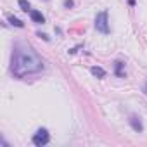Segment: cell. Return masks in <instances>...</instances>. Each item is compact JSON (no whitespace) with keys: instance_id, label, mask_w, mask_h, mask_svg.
<instances>
[{"instance_id":"6da1fadb","label":"cell","mask_w":147,"mask_h":147,"mask_svg":"<svg viewBox=\"0 0 147 147\" xmlns=\"http://www.w3.org/2000/svg\"><path fill=\"white\" fill-rule=\"evenodd\" d=\"M42 69H43V62L36 55V52H33L26 45H16L14 47L12 59H11V71L14 73V76L24 78V76L38 73Z\"/></svg>"},{"instance_id":"7a4b0ae2","label":"cell","mask_w":147,"mask_h":147,"mask_svg":"<svg viewBox=\"0 0 147 147\" xmlns=\"http://www.w3.org/2000/svg\"><path fill=\"white\" fill-rule=\"evenodd\" d=\"M95 30L107 35L109 33V21H107V11H102L95 16Z\"/></svg>"},{"instance_id":"3957f363","label":"cell","mask_w":147,"mask_h":147,"mask_svg":"<svg viewBox=\"0 0 147 147\" xmlns=\"http://www.w3.org/2000/svg\"><path fill=\"white\" fill-rule=\"evenodd\" d=\"M50 142V135H49V131L45 130V128H40L35 135H33V144L36 145V147H43V145H47Z\"/></svg>"},{"instance_id":"277c9868","label":"cell","mask_w":147,"mask_h":147,"mask_svg":"<svg viewBox=\"0 0 147 147\" xmlns=\"http://www.w3.org/2000/svg\"><path fill=\"white\" fill-rule=\"evenodd\" d=\"M128 121H130V125H131V128H133L135 131H138V133H140V131L144 130V125H142L140 118H137V116H130V119H128Z\"/></svg>"},{"instance_id":"5b68a950","label":"cell","mask_w":147,"mask_h":147,"mask_svg":"<svg viewBox=\"0 0 147 147\" xmlns=\"http://www.w3.org/2000/svg\"><path fill=\"white\" fill-rule=\"evenodd\" d=\"M30 18H31V21H33V23H36V24H43V23H45L43 14H42V12H38V11H30Z\"/></svg>"},{"instance_id":"8992f818","label":"cell","mask_w":147,"mask_h":147,"mask_svg":"<svg viewBox=\"0 0 147 147\" xmlns=\"http://www.w3.org/2000/svg\"><path fill=\"white\" fill-rule=\"evenodd\" d=\"M90 73H92L94 76H97V78H104L106 76V71L102 67H99V66H92L90 67Z\"/></svg>"},{"instance_id":"52a82bcc","label":"cell","mask_w":147,"mask_h":147,"mask_svg":"<svg viewBox=\"0 0 147 147\" xmlns=\"http://www.w3.org/2000/svg\"><path fill=\"white\" fill-rule=\"evenodd\" d=\"M7 19H9V23H11L12 26H18V28H23V26H24V23H23V21H19V19H18V18H14V16H9Z\"/></svg>"},{"instance_id":"ba28073f","label":"cell","mask_w":147,"mask_h":147,"mask_svg":"<svg viewBox=\"0 0 147 147\" xmlns=\"http://www.w3.org/2000/svg\"><path fill=\"white\" fill-rule=\"evenodd\" d=\"M19 7H21V11H24V12H30L31 9H30V2H26V0H19Z\"/></svg>"},{"instance_id":"9c48e42d","label":"cell","mask_w":147,"mask_h":147,"mask_svg":"<svg viewBox=\"0 0 147 147\" xmlns=\"http://www.w3.org/2000/svg\"><path fill=\"white\" fill-rule=\"evenodd\" d=\"M123 66H125L123 62H119V61L116 62V75H118V76H125V75H123V71H121V69H123Z\"/></svg>"},{"instance_id":"30bf717a","label":"cell","mask_w":147,"mask_h":147,"mask_svg":"<svg viewBox=\"0 0 147 147\" xmlns=\"http://www.w3.org/2000/svg\"><path fill=\"white\" fill-rule=\"evenodd\" d=\"M73 5H75V2H73V0H64V7H67V9H71Z\"/></svg>"},{"instance_id":"8fae6325","label":"cell","mask_w":147,"mask_h":147,"mask_svg":"<svg viewBox=\"0 0 147 147\" xmlns=\"http://www.w3.org/2000/svg\"><path fill=\"white\" fill-rule=\"evenodd\" d=\"M38 36H40V38H43V40H49V36H47V35H43V33H38Z\"/></svg>"},{"instance_id":"7c38bea8","label":"cell","mask_w":147,"mask_h":147,"mask_svg":"<svg viewBox=\"0 0 147 147\" xmlns=\"http://www.w3.org/2000/svg\"><path fill=\"white\" fill-rule=\"evenodd\" d=\"M128 4H130V5L133 7V5H135V0H128Z\"/></svg>"},{"instance_id":"4fadbf2b","label":"cell","mask_w":147,"mask_h":147,"mask_svg":"<svg viewBox=\"0 0 147 147\" xmlns=\"http://www.w3.org/2000/svg\"><path fill=\"white\" fill-rule=\"evenodd\" d=\"M145 94H147V83H145Z\"/></svg>"}]
</instances>
